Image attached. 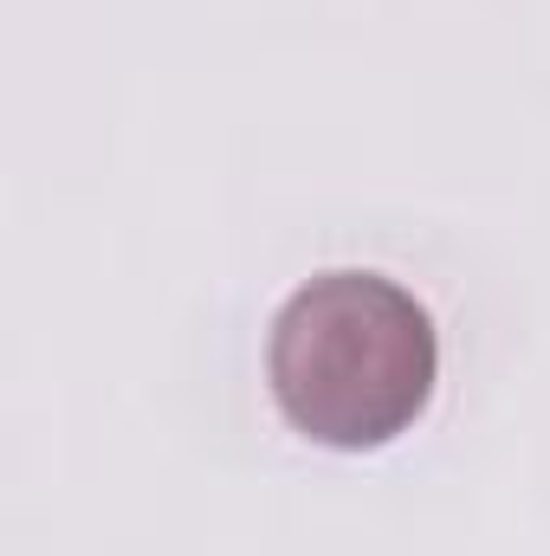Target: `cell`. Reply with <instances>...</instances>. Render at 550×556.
<instances>
[{
    "mask_svg": "<svg viewBox=\"0 0 550 556\" xmlns=\"http://www.w3.org/2000/svg\"><path fill=\"white\" fill-rule=\"evenodd\" d=\"M278 415L330 453H376L427 415L440 337L427 304L383 273H317L266 337Z\"/></svg>",
    "mask_w": 550,
    "mask_h": 556,
    "instance_id": "cell-1",
    "label": "cell"
}]
</instances>
